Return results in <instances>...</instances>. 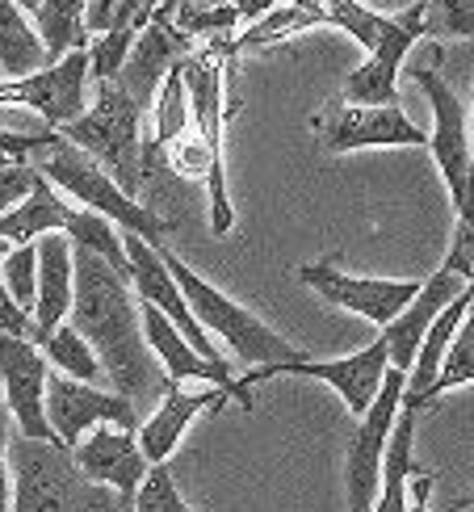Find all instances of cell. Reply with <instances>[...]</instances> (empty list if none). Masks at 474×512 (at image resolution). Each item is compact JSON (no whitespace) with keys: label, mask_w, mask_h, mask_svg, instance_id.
I'll return each mask as SVG.
<instances>
[{"label":"cell","mask_w":474,"mask_h":512,"mask_svg":"<svg viewBox=\"0 0 474 512\" xmlns=\"http://www.w3.org/2000/svg\"><path fill=\"white\" fill-rule=\"evenodd\" d=\"M72 328L93 345V353L101 357V370L118 395H126L135 408L143 399H164L168 378L156 353L147 349L143 307L139 294H131V277L110 269L89 248H76Z\"/></svg>","instance_id":"obj_1"},{"label":"cell","mask_w":474,"mask_h":512,"mask_svg":"<svg viewBox=\"0 0 474 512\" xmlns=\"http://www.w3.org/2000/svg\"><path fill=\"white\" fill-rule=\"evenodd\" d=\"M9 471H13V508L9 512H131L110 487L80 475L72 450L59 441H9Z\"/></svg>","instance_id":"obj_2"},{"label":"cell","mask_w":474,"mask_h":512,"mask_svg":"<svg viewBox=\"0 0 474 512\" xmlns=\"http://www.w3.org/2000/svg\"><path fill=\"white\" fill-rule=\"evenodd\" d=\"M30 164L51 185H59L63 194H72L80 202V210L105 215L114 227L131 231V236H139L143 244H152L156 252L168 248V219H160V210H152L147 202L131 198L89 152H80V147L68 143L63 135H55L51 147H42L38 156H30Z\"/></svg>","instance_id":"obj_3"},{"label":"cell","mask_w":474,"mask_h":512,"mask_svg":"<svg viewBox=\"0 0 474 512\" xmlns=\"http://www.w3.org/2000/svg\"><path fill=\"white\" fill-rule=\"evenodd\" d=\"M168 273L177 277V286L185 294L189 311L198 315V324L219 336L231 349V357L248 370H265V366H286V361H307V353L290 345L282 332H273L261 315H252L248 307H240L235 298H227L219 286H210L202 273H193V265H185L172 248H160Z\"/></svg>","instance_id":"obj_4"},{"label":"cell","mask_w":474,"mask_h":512,"mask_svg":"<svg viewBox=\"0 0 474 512\" xmlns=\"http://www.w3.org/2000/svg\"><path fill=\"white\" fill-rule=\"evenodd\" d=\"M93 89H97L93 110L80 122L63 126L59 135L68 143H76L80 152H89L105 173L126 189V194L139 198L143 181H147V131H143L147 114L118 89L114 80L93 84Z\"/></svg>","instance_id":"obj_5"},{"label":"cell","mask_w":474,"mask_h":512,"mask_svg":"<svg viewBox=\"0 0 474 512\" xmlns=\"http://www.w3.org/2000/svg\"><path fill=\"white\" fill-rule=\"evenodd\" d=\"M227 55H231V42H214L206 51H193L181 72H185V93H189V118H193V131H198L214 156V177L206 185V202H210V231L214 236H227L235 227V210L227 198V160H223V118H227V97H223V84H227Z\"/></svg>","instance_id":"obj_6"},{"label":"cell","mask_w":474,"mask_h":512,"mask_svg":"<svg viewBox=\"0 0 474 512\" xmlns=\"http://www.w3.org/2000/svg\"><path fill=\"white\" fill-rule=\"evenodd\" d=\"M391 353H386V340L378 336L374 345H365L349 357H336V361H286V366H265V370H248L240 378V403L252 408V387L256 382H269V378H282V374H294V378H319L344 399L357 420L374 408V399L382 391L386 374H391Z\"/></svg>","instance_id":"obj_7"},{"label":"cell","mask_w":474,"mask_h":512,"mask_svg":"<svg viewBox=\"0 0 474 512\" xmlns=\"http://www.w3.org/2000/svg\"><path fill=\"white\" fill-rule=\"evenodd\" d=\"M403 387L407 374L391 370L382 382V391L374 399V408L357 420V433L344 450V483H349V512H374L378 504V487H382V458L391 433L403 412Z\"/></svg>","instance_id":"obj_8"},{"label":"cell","mask_w":474,"mask_h":512,"mask_svg":"<svg viewBox=\"0 0 474 512\" xmlns=\"http://www.w3.org/2000/svg\"><path fill=\"white\" fill-rule=\"evenodd\" d=\"M47 420H51L63 450H76L93 429L139 433V424H143L139 408L126 395L89 387V382H76L68 374H51V382H47Z\"/></svg>","instance_id":"obj_9"},{"label":"cell","mask_w":474,"mask_h":512,"mask_svg":"<svg viewBox=\"0 0 474 512\" xmlns=\"http://www.w3.org/2000/svg\"><path fill=\"white\" fill-rule=\"evenodd\" d=\"M51 361L26 336H5L0 332V399L5 412L17 424V437L30 441H59L51 420H47V382H51Z\"/></svg>","instance_id":"obj_10"},{"label":"cell","mask_w":474,"mask_h":512,"mask_svg":"<svg viewBox=\"0 0 474 512\" xmlns=\"http://www.w3.org/2000/svg\"><path fill=\"white\" fill-rule=\"evenodd\" d=\"M298 282L311 286L323 303L344 307L370 324L386 328L403 315V307L420 294V282H403V277H353L332 261H311L298 265Z\"/></svg>","instance_id":"obj_11"},{"label":"cell","mask_w":474,"mask_h":512,"mask_svg":"<svg viewBox=\"0 0 474 512\" xmlns=\"http://www.w3.org/2000/svg\"><path fill=\"white\" fill-rule=\"evenodd\" d=\"M319 147L332 156L365 147H428V131L407 118L399 105H349L340 101L315 118Z\"/></svg>","instance_id":"obj_12"},{"label":"cell","mask_w":474,"mask_h":512,"mask_svg":"<svg viewBox=\"0 0 474 512\" xmlns=\"http://www.w3.org/2000/svg\"><path fill=\"white\" fill-rule=\"evenodd\" d=\"M416 84L424 89L428 105H433V131H428V152H433L441 181L449 189L454 210L470 194V177H474V152H470V118L462 110V97L449 89L445 76L433 68H416Z\"/></svg>","instance_id":"obj_13"},{"label":"cell","mask_w":474,"mask_h":512,"mask_svg":"<svg viewBox=\"0 0 474 512\" xmlns=\"http://www.w3.org/2000/svg\"><path fill=\"white\" fill-rule=\"evenodd\" d=\"M0 105H30L47 126H72L89 114V51L63 55L26 80H0Z\"/></svg>","instance_id":"obj_14"},{"label":"cell","mask_w":474,"mask_h":512,"mask_svg":"<svg viewBox=\"0 0 474 512\" xmlns=\"http://www.w3.org/2000/svg\"><path fill=\"white\" fill-rule=\"evenodd\" d=\"M420 38H424V0L391 17V30L382 34V42L370 51V59H365L357 72L344 76L340 97L349 105H399L403 55L412 51Z\"/></svg>","instance_id":"obj_15"},{"label":"cell","mask_w":474,"mask_h":512,"mask_svg":"<svg viewBox=\"0 0 474 512\" xmlns=\"http://www.w3.org/2000/svg\"><path fill=\"white\" fill-rule=\"evenodd\" d=\"M122 244H126V256H131V286H135V294H139V303L156 307L164 319H172V324H177V332H181L206 361H223L219 345H214V336L198 324V315L189 311L185 294H181V286H177V277H172L168 265H164V256H160L152 244H143L139 236H131V231H122Z\"/></svg>","instance_id":"obj_16"},{"label":"cell","mask_w":474,"mask_h":512,"mask_svg":"<svg viewBox=\"0 0 474 512\" xmlns=\"http://www.w3.org/2000/svg\"><path fill=\"white\" fill-rule=\"evenodd\" d=\"M189 55H193V38L172 26V21L156 17L152 26L135 38V47H131V55H126L122 72L114 76V84L139 105L143 114H152V105H156V97L164 89L168 72L181 68Z\"/></svg>","instance_id":"obj_17"},{"label":"cell","mask_w":474,"mask_h":512,"mask_svg":"<svg viewBox=\"0 0 474 512\" xmlns=\"http://www.w3.org/2000/svg\"><path fill=\"white\" fill-rule=\"evenodd\" d=\"M72 462L80 466L84 479L110 487V492L122 496L126 504H135L147 471H152V462H147L139 450V437L126 433V429H93L72 450Z\"/></svg>","instance_id":"obj_18"},{"label":"cell","mask_w":474,"mask_h":512,"mask_svg":"<svg viewBox=\"0 0 474 512\" xmlns=\"http://www.w3.org/2000/svg\"><path fill=\"white\" fill-rule=\"evenodd\" d=\"M466 290H470L466 277H458L454 269H445V265L433 277H428V282H420V294L403 307V315L395 319V324H386V332H382L386 353H391V366L395 370H403V374L412 370V361H416V353L424 345L428 328H433L437 319L445 315V307L454 303L458 294H466Z\"/></svg>","instance_id":"obj_19"},{"label":"cell","mask_w":474,"mask_h":512,"mask_svg":"<svg viewBox=\"0 0 474 512\" xmlns=\"http://www.w3.org/2000/svg\"><path fill=\"white\" fill-rule=\"evenodd\" d=\"M227 399L231 395L223 387H172V382H168L160 408L147 416L139 424V433H135L143 458L152 466H164L172 454H177V445H181L189 424L198 416H206V412H214V408H223Z\"/></svg>","instance_id":"obj_20"},{"label":"cell","mask_w":474,"mask_h":512,"mask_svg":"<svg viewBox=\"0 0 474 512\" xmlns=\"http://www.w3.org/2000/svg\"><path fill=\"white\" fill-rule=\"evenodd\" d=\"M76 298V244L63 231L38 240V298H34V345H42L63 315H72Z\"/></svg>","instance_id":"obj_21"},{"label":"cell","mask_w":474,"mask_h":512,"mask_svg":"<svg viewBox=\"0 0 474 512\" xmlns=\"http://www.w3.org/2000/svg\"><path fill=\"white\" fill-rule=\"evenodd\" d=\"M470 303H474V286H470L466 294H458L454 303L445 307V315L437 319L433 328H428L424 345H420V353H416V361H412V370H407L403 412H424V399H428L433 382H437L441 370H445V353H449V345H454V336H458V328H462V319H466Z\"/></svg>","instance_id":"obj_22"},{"label":"cell","mask_w":474,"mask_h":512,"mask_svg":"<svg viewBox=\"0 0 474 512\" xmlns=\"http://www.w3.org/2000/svg\"><path fill=\"white\" fill-rule=\"evenodd\" d=\"M72 210H76V206L63 202V198L55 194V185L38 173L30 198L21 202L17 210H9L5 219H0V240H9L13 248H21V244H30L34 236H47V231H68Z\"/></svg>","instance_id":"obj_23"},{"label":"cell","mask_w":474,"mask_h":512,"mask_svg":"<svg viewBox=\"0 0 474 512\" xmlns=\"http://www.w3.org/2000/svg\"><path fill=\"white\" fill-rule=\"evenodd\" d=\"M416 416L420 412H399V424L391 433L382 458V487H378V504L374 512H412L407 500V483H416Z\"/></svg>","instance_id":"obj_24"},{"label":"cell","mask_w":474,"mask_h":512,"mask_svg":"<svg viewBox=\"0 0 474 512\" xmlns=\"http://www.w3.org/2000/svg\"><path fill=\"white\" fill-rule=\"evenodd\" d=\"M42 68H51V55L26 21V9L17 0H0V72L9 80H26Z\"/></svg>","instance_id":"obj_25"},{"label":"cell","mask_w":474,"mask_h":512,"mask_svg":"<svg viewBox=\"0 0 474 512\" xmlns=\"http://www.w3.org/2000/svg\"><path fill=\"white\" fill-rule=\"evenodd\" d=\"M34 30L47 47L51 63H59L72 51H89V0H42L34 13Z\"/></svg>","instance_id":"obj_26"},{"label":"cell","mask_w":474,"mask_h":512,"mask_svg":"<svg viewBox=\"0 0 474 512\" xmlns=\"http://www.w3.org/2000/svg\"><path fill=\"white\" fill-rule=\"evenodd\" d=\"M38 349H42V357L51 361L55 374H68V378H76V382H89V387H97V382L105 378L101 357L93 353V345H89V340H84L72 324H59Z\"/></svg>","instance_id":"obj_27"},{"label":"cell","mask_w":474,"mask_h":512,"mask_svg":"<svg viewBox=\"0 0 474 512\" xmlns=\"http://www.w3.org/2000/svg\"><path fill=\"white\" fill-rule=\"evenodd\" d=\"M76 248H89L93 256H101L110 269H118L122 277H131V256H126V244H122V231L105 219V215H93V210H72L68 219V231H63Z\"/></svg>","instance_id":"obj_28"},{"label":"cell","mask_w":474,"mask_h":512,"mask_svg":"<svg viewBox=\"0 0 474 512\" xmlns=\"http://www.w3.org/2000/svg\"><path fill=\"white\" fill-rule=\"evenodd\" d=\"M164 0H89V34H114V30H135L143 34L156 21Z\"/></svg>","instance_id":"obj_29"},{"label":"cell","mask_w":474,"mask_h":512,"mask_svg":"<svg viewBox=\"0 0 474 512\" xmlns=\"http://www.w3.org/2000/svg\"><path fill=\"white\" fill-rule=\"evenodd\" d=\"M470 382H474V303H470V311H466V319H462L454 345H449V353H445V370H441V378L433 382V391H428L424 408H433V403H437L445 391L470 387Z\"/></svg>","instance_id":"obj_30"},{"label":"cell","mask_w":474,"mask_h":512,"mask_svg":"<svg viewBox=\"0 0 474 512\" xmlns=\"http://www.w3.org/2000/svg\"><path fill=\"white\" fill-rule=\"evenodd\" d=\"M0 282H5L9 298L34 315V298H38V244H21L9 248V256L0 261Z\"/></svg>","instance_id":"obj_31"},{"label":"cell","mask_w":474,"mask_h":512,"mask_svg":"<svg viewBox=\"0 0 474 512\" xmlns=\"http://www.w3.org/2000/svg\"><path fill=\"white\" fill-rule=\"evenodd\" d=\"M424 34L437 42L474 38V0H424Z\"/></svg>","instance_id":"obj_32"},{"label":"cell","mask_w":474,"mask_h":512,"mask_svg":"<svg viewBox=\"0 0 474 512\" xmlns=\"http://www.w3.org/2000/svg\"><path fill=\"white\" fill-rule=\"evenodd\" d=\"M164 164H168L177 177H185V181H206V185H210V177H214V156H210L206 139L193 131V126H189L181 139H172V143L164 147Z\"/></svg>","instance_id":"obj_33"},{"label":"cell","mask_w":474,"mask_h":512,"mask_svg":"<svg viewBox=\"0 0 474 512\" xmlns=\"http://www.w3.org/2000/svg\"><path fill=\"white\" fill-rule=\"evenodd\" d=\"M131 512H198V508L181 496L177 479H172V466L164 462V466H152V471H147Z\"/></svg>","instance_id":"obj_34"},{"label":"cell","mask_w":474,"mask_h":512,"mask_svg":"<svg viewBox=\"0 0 474 512\" xmlns=\"http://www.w3.org/2000/svg\"><path fill=\"white\" fill-rule=\"evenodd\" d=\"M135 38H139L135 30L93 34V42H89V76H93V84H110L122 72L126 55H131V47H135Z\"/></svg>","instance_id":"obj_35"},{"label":"cell","mask_w":474,"mask_h":512,"mask_svg":"<svg viewBox=\"0 0 474 512\" xmlns=\"http://www.w3.org/2000/svg\"><path fill=\"white\" fill-rule=\"evenodd\" d=\"M454 215L458 219H454V240H449V252H445V269H454L474 286V185Z\"/></svg>","instance_id":"obj_36"},{"label":"cell","mask_w":474,"mask_h":512,"mask_svg":"<svg viewBox=\"0 0 474 512\" xmlns=\"http://www.w3.org/2000/svg\"><path fill=\"white\" fill-rule=\"evenodd\" d=\"M34 181H38V168L30 160H9V156L0 160V219L30 198Z\"/></svg>","instance_id":"obj_37"},{"label":"cell","mask_w":474,"mask_h":512,"mask_svg":"<svg viewBox=\"0 0 474 512\" xmlns=\"http://www.w3.org/2000/svg\"><path fill=\"white\" fill-rule=\"evenodd\" d=\"M55 135H59V131H34V135H26V131H5V126H0V156H9V160H30V156L42 152V147H51Z\"/></svg>","instance_id":"obj_38"},{"label":"cell","mask_w":474,"mask_h":512,"mask_svg":"<svg viewBox=\"0 0 474 512\" xmlns=\"http://www.w3.org/2000/svg\"><path fill=\"white\" fill-rule=\"evenodd\" d=\"M0 332L5 336H26V340H34V315L30 311H21L13 298H9V290H5V282H0Z\"/></svg>","instance_id":"obj_39"},{"label":"cell","mask_w":474,"mask_h":512,"mask_svg":"<svg viewBox=\"0 0 474 512\" xmlns=\"http://www.w3.org/2000/svg\"><path fill=\"white\" fill-rule=\"evenodd\" d=\"M227 5H235V0H164L156 17L172 21V26H181V21H189V17L210 13V9H227Z\"/></svg>","instance_id":"obj_40"},{"label":"cell","mask_w":474,"mask_h":512,"mask_svg":"<svg viewBox=\"0 0 474 512\" xmlns=\"http://www.w3.org/2000/svg\"><path fill=\"white\" fill-rule=\"evenodd\" d=\"M13 508V471H9V412L0 399V512Z\"/></svg>","instance_id":"obj_41"},{"label":"cell","mask_w":474,"mask_h":512,"mask_svg":"<svg viewBox=\"0 0 474 512\" xmlns=\"http://www.w3.org/2000/svg\"><path fill=\"white\" fill-rule=\"evenodd\" d=\"M286 0H235V13H240V21L244 26H256L261 17H269V13H277Z\"/></svg>","instance_id":"obj_42"},{"label":"cell","mask_w":474,"mask_h":512,"mask_svg":"<svg viewBox=\"0 0 474 512\" xmlns=\"http://www.w3.org/2000/svg\"><path fill=\"white\" fill-rule=\"evenodd\" d=\"M428 492H433V475H416V487H412V512H437L428 504Z\"/></svg>","instance_id":"obj_43"},{"label":"cell","mask_w":474,"mask_h":512,"mask_svg":"<svg viewBox=\"0 0 474 512\" xmlns=\"http://www.w3.org/2000/svg\"><path fill=\"white\" fill-rule=\"evenodd\" d=\"M17 5L26 9V13H38V5H42V0H17Z\"/></svg>","instance_id":"obj_44"},{"label":"cell","mask_w":474,"mask_h":512,"mask_svg":"<svg viewBox=\"0 0 474 512\" xmlns=\"http://www.w3.org/2000/svg\"><path fill=\"white\" fill-rule=\"evenodd\" d=\"M470 152H474V114H470ZM470 185H474V177H470Z\"/></svg>","instance_id":"obj_45"},{"label":"cell","mask_w":474,"mask_h":512,"mask_svg":"<svg viewBox=\"0 0 474 512\" xmlns=\"http://www.w3.org/2000/svg\"><path fill=\"white\" fill-rule=\"evenodd\" d=\"M5 256H9V240H0V261H5Z\"/></svg>","instance_id":"obj_46"},{"label":"cell","mask_w":474,"mask_h":512,"mask_svg":"<svg viewBox=\"0 0 474 512\" xmlns=\"http://www.w3.org/2000/svg\"><path fill=\"white\" fill-rule=\"evenodd\" d=\"M462 504H466V508H474V492H470V500H462Z\"/></svg>","instance_id":"obj_47"},{"label":"cell","mask_w":474,"mask_h":512,"mask_svg":"<svg viewBox=\"0 0 474 512\" xmlns=\"http://www.w3.org/2000/svg\"><path fill=\"white\" fill-rule=\"evenodd\" d=\"M0 160H5V156H0Z\"/></svg>","instance_id":"obj_48"}]
</instances>
